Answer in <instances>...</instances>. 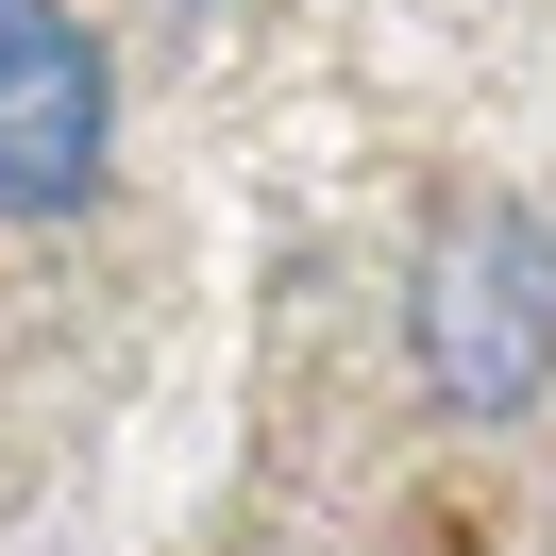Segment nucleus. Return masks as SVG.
I'll list each match as a JSON object with an SVG mask.
<instances>
[{
    "label": "nucleus",
    "mask_w": 556,
    "mask_h": 556,
    "mask_svg": "<svg viewBox=\"0 0 556 556\" xmlns=\"http://www.w3.org/2000/svg\"><path fill=\"white\" fill-rule=\"evenodd\" d=\"M405 354L439 421H522L556 388V219L540 203H455L405 270Z\"/></svg>",
    "instance_id": "1"
},
{
    "label": "nucleus",
    "mask_w": 556,
    "mask_h": 556,
    "mask_svg": "<svg viewBox=\"0 0 556 556\" xmlns=\"http://www.w3.org/2000/svg\"><path fill=\"white\" fill-rule=\"evenodd\" d=\"M118 169V68L68 0H0V219H85Z\"/></svg>",
    "instance_id": "2"
}]
</instances>
